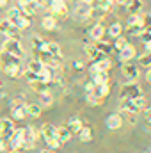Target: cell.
Wrapping results in <instances>:
<instances>
[{
  "mask_svg": "<svg viewBox=\"0 0 151 153\" xmlns=\"http://www.w3.org/2000/svg\"><path fill=\"white\" fill-rule=\"evenodd\" d=\"M105 36V27L101 25V23H94L91 29H89V38L94 39V41H98V39H103Z\"/></svg>",
  "mask_w": 151,
  "mask_h": 153,
  "instance_id": "obj_20",
  "label": "cell"
},
{
  "mask_svg": "<svg viewBox=\"0 0 151 153\" xmlns=\"http://www.w3.org/2000/svg\"><path fill=\"white\" fill-rule=\"evenodd\" d=\"M21 75H23L25 78H27V80H29V84H30V82H36V80H41L38 73H34V71H30V70H25Z\"/></svg>",
  "mask_w": 151,
  "mask_h": 153,
  "instance_id": "obj_37",
  "label": "cell"
},
{
  "mask_svg": "<svg viewBox=\"0 0 151 153\" xmlns=\"http://www.w3.org/2000/svg\"><path fill=\"white\" fill-rule=\"evenodd\" d=\"M7 5V0H0V7H5Z\"/></svg>",
  "mask_w": 151,
  "mask_h": 153,
  "instance_id": "obj_49",
  "label": "cell"
},
{
  "mask_svg": "<svg viewBox=\"0 0 151 153\" xmlns=\"http://www.w3.org/2000/svg\"><path fill=\"white\" fill-rule=\"evenodd\" d=\"M76 135L80 137V141H82V143H89V141H93V137H94V130H93L91 126L84 125V128H82Z\"/></svg>",
  "mask_w": 151,
  "mask_h": 153,
  "instance_id": "obj_24",
  "label": "cell"
},
{
  "mask_svg": "<svg viewBox=\"0 0 151 153\" xmlns=\"http://www.w3.org/2000/svg\"><path fill=\"white\" fill-rule=\"evenodd\" d=\"M38 94H39V105L41 107L48 109V107L53 105V94L50 91H43V93H38Z\"/></svg>",
  "mask_w": 151,
  "mask_h": 153,
  "instance_id": "obj_22",
  "label": "cell"
},
{
  "mask_svg": "<svg viewBox=\"0 0 151 153\" xmlns=\"http://www.w3.org/2000/svg\"><path fill=\"white\" fill-rule=\"evenodd\" d=\"M55 135H57V139L61 141V144H64V143H70L71 141V137H73V134L70 132V128L64 125V126H59L57 130H55Z\"/></svg>",
  "mask_w": 151,
  "mask_h": 153,
  "instance_id": "obj_19",
  "label": "cell"
},
{
  "mask_svg": "<svg viewBox=\"0 0 151 153\" xmlns=\"http://www.w3.org/2000/svg\"><path fill=\"white\" fill-rule=\"evenodd\" d=\"M119 109L126 114H139L141 111L146 109V98L139 96V98H121L119 102Z\"/></svg>",
  "mask_w": 151,
  "mask_h": 153,
  "instance_id": "obj_1",
  "label": "cell"
},
{
  "mask_svg": "<svg viewBox=\"0 0 151 153\" xmlns=\"http://www.w3.org/2000/svg\"><path fill=\"white\" fill-rule=\"evenodd\" d=\"M121 98H139V96H144L142 94V87L135 82H126L123 87H121V93H119Z\"/></svg>",
  "mask_w": 151,
  "mask_h": 153,
  "instance_id": "obj_5",
  "label": "cell"
},
{
  "mask_svg": "<svg viewBox=\"0 0 151 153\" xmlns=\"http://www.w3.org/2000/svg\"><path fill=\"white\" fill-rule=\"evenodd\" d=\"M141 39H142V43H148V41H151V32L142 30V32H141Z\"/></svg>",
  "mask_w": 151,
  "mask_h": 153,
  "instance_id": "obj_42",
  "label": "cell"
},
{
  "mask_svg": "<svg viewBox=\"0 0 151 153\" xmlns=\"http://www.w3.org/2000/svg\"><path fill=\"white\" fill-rule=\"evenodd\" d=\"M139 66H144V68L151 66V52H146L144 55L139 57Z\"/></svg>",
  "mask_w": 151,
  "mask_h": 153,
  "instance_id": "obj_35",
  "label": "cell"
},
{
  "mask_svg": "<svg viewBox=\"0 0 151 153\" xmlns=\"http://www.w3.org/2000/svg\"><path fill=\"white\" fill-rule=\"evenodd\" d=\"M73 66H75V70L80 71V70H84V66H85V64H84L82 61H75V62H73Z\"/></svg>",
  "mask_w": 151,
  "mask_h": 153,
  "instance_id": "obj_43",
  "label": "cell"
},
{
  "mask_svg": "<svg viewBox=\"0 0 151 153\" xmlns=\"http://www.w3.org/2000/svg\"><path fill=\"white\" fill-rule=\"evenodd\" d=\"M126 7H128L130 14H141V11H142V2H141V0H130V2L126 4Z\"/></svg>",
  "mask_w": 151,
  "mask_h": 153,
  "instance_id": "obj_28",
  "label": "cell"
},
{
  "mask_svg": "<svg viewBox=\"0 0 151 153\" xmlns=\"http://www.w3.org/2000/svg\"><path fill=\"white\" fill-rule=\"evenodd\" d=\"M27 103L23 102V98H16V100H13V103H11V111H13V119H23L25 116H27Z\"/></svg>",
  "mask_w": 151,
  "mask_h": 153,
  "instance_id": "obj_8",
  "label": "cell"
},
{
  "mask_svg": "<svg viewBox=\"0 0 151 153\" xmlns=\"http://www.w3.org/2000/svg\"><path fill=\"white\" fill-rule=\"evenodd\" d=\"M89 13H91V4L87 2H78V5L75 7V16L76 20H87L89 18Z\"/></svg>",
  "mask_w": 151,
  "mask_h": 153,
  "instance_id": "obj_13",
  "label": "cell"
},
{
  "mask_svg": "<svg viewBox=\"0 0 151 153\" xmlns=\"http://www.w3.org/2000/svg\"><path fill=\"white\" fill-rule=\"evenodd\" d=\"M44 45H46V41H44L43 38H39V36H34V38H32V46H34L36 53L44 50Z\"/></svg>",
  "mask_w": 151,
  "mask_h": 153,
  "instance_id": "obj_33",
  "label": "cell"
},
{
  "mask_svg": "<svg viewBox=\"0 0 151 153\" xmlns=\"http://www.w3.org/2000/svg\"><path fill=\"white\" fill-rule=\"evenodd\" d=\"M41 153H53V152H52V150H43Z\"/></svg>",
  "mask_w": 151,
  "mask_h": 153,
  "instance_id": "obj_50",
  "label": "cell"
},
{
  "mask_svg": "<svg viewBox=\"0 0 151 153\" xmlns=\"http://www.w3.org/2000/svg\"><path fill=\"white\" fill-rule=\"evenodd\" d=\"M27 70H30V71H34V73H38V75H39V73L44 70V64H43L41 61H38V59H34V61H30V62H29Z\"/></svg>",
  "mask_w": 151,
  "mask_h": 153,
  "instance_id": "obj_32",
  "label": "cell"
},
{
  "mask_svg": "<svg viewBox=\"0 0 151 153\" xmlns=\"http://www.w3.org/2000/svg\"><path fill=\"white\" fill-rule=\"evenodd\" d=\"M150 153H151V152H150Z\"/></svg>",
  "mask_w": 151,
  "mask_h": 153,
  "instance_id": "obj_54",
  "label": "cell"
},
{
  "mask_svg": "<svg viewBox=\"0 0 151 153\" xmlns=\"http://www.w3.org/2000/svg\"><path fill=\"white\" fill-rule=\"evenodd\" d=\"M112 68V61L109 57L101 59V61H94V64L91 66V75H94L96 71H109Z\"/></svg>",
  "mask_w": 151,
  "mask_h": 153,
  "instance_id": "obj_14",
  "label": "cell"
},
{
  "mask_svg": "<svg viewBox=\"0 0 151 153\" xmlns=\"http://www.w3.org/2000/svg\"><path fill=\"white\" fill-rule=\"evenodd\" d=\"M107 126L110 128V130H117V128H121L123 126V117L121 114H110L107 117Z\"/></svg>",
  "mask_w": 151,
  "mask_h": 153,
  "instance_id": "obj_23",
  "label": "cell"
},
{
  "mask_svg": "<svg viewBox=\"0 0 151 153\" xmlns=\"http://www.w3.org/2000/svg\"><path fill=\"white\" fill-rule=\"evenodd\" d=\"M25 109H27V114L30 116V117H39L41 116V111H43V107L39 103H29Z\"/></svg>",
  "mask_w": 151,
  "mask_h": 153,
  "instance_id": "obj_30",
  "label": "cell"
},
{
  "mask_svg": "<svg viewBox=\"0 0 151 153\" xmlns=\"http://www.w3.org/2000/svg\"><path fill=\"white\" fill-rule=\"evenodd\" d=\"M14 130H16V126H14L13 119H9V117H2L0 119V139H4L7 143L13 137Z\"/></svg>",
  "mask_w": 151,
  "mask_h": 153,
  "instance_id": "obj_6",
  "label": "cell"
},
{
  "mask_svg": "<svg viewBox=\"0 0 151 153\" xmlns=\"http://www.w3.org/2000/svg\"><path fill=\"white\" fill-rule=\"evenodd\" d=\"M94 46H96V50H98L100 53H103V55H109V53L112 52V45L107 43V41H103V39H98V41L94 43Z\"/></svg>",
  "mask_w": 151,
  "mask_h": 153,
  "instance_id": "obj_27",
  "label": "cell"
},
{
  "mask_svg": "<svg viewBox=\"0 0 151 153\" xmlns=\"http://www.w3.org/2000/svg\"><path fill=\"white\" fill-rule=\"evenodd\" d=\"M48 9L50 13L57 18V16H66L68 14V2L66 0H50L48 2Z\"/></svg>",
  "mask_w": 151,
  "mask_h": 153,
  "instance_id": "obj_7",
  "label": "cell"
},
{
  "mask_svg": "<svg viewBox=\"0 0 151 153\" xmlns=\"http://www.w3.org/2000/svg\"><path fill=\"white\" fill-rule=\"evenodd\" d=\"M107 32H109L110 38H119L123 34V27H121V23H110V27H109Z\"/></svg>",
  "mask_w": 151,
  "mask_h": 153,
  "instance_id": "obj_31",
  "label": "cell"
},
{
  "mask_svg": "<svg viewBox=\"0 0 151 153\" xmlns=\"http://www.w3.org/2000/svg\"><path fill=\"white\" fill-rule=\"evenodd\" d=\"M9 153H20V152H9Z\"/></svg>",
  "mask_w": 151,
  "mask_h": 153,
  "instance_id": "obj_52",
  "label": "cell"
},
{
  "mask_svg": "<svg viewBox=\"0 0 151 153\" xmlns=\"http://www.w3.org/2000/svg\"><path fill=\"white\" fill-rule=\"evenodd\" d=\"M144 117H146V121L151 123V109H144Z\"/></svg>",
  "mask_w": 151,
  "mask_h": 153,
  "instance_id": "obj_45",
  "label": "cell"
},
{
  "mask_svg": "<svg viewBox=\"0 0 151 153\" xmlns=\"http://www.w3.org/2000/svg\"><path fill=\"white\" fill-rule=\"evenodd\" d=\"M144 48H146V52H151V41L144 43Z\"/></svg>",
  "mask_w": 151,
  "mask_h": 153,
  "instance_id": "obj_46",
  "label": "cell"
},
{
  "mask_svg": "<svg viewBox=\"0 0 151 153\" xmlns=\"http://www.w3.org/2000/svg\"><path fill=\"white\" fill-rule=\"evenodd\" d=\"M0 152H2V153L7 152V143H5L4 139H0Z\"/></svg>",
  "mask_w": 151,
  "mask_h": 153,
  "instance_id": "obj_44",
  "label": "cell"
},
{
  "mask_svg": "<svg viewBox=\"0 0 151 153\" xmlns=\"http://www.w3.org/2000/svg\"><path fill=\"white\" fill-rule=\"evenodd\" d=\"M46 144H48V148H50V150H59V148H61V141H59L57 137H53V139L46 141Z\"/></svg>",
  "mask_w": 151,
  "mask_h": 153,
  "instance_id": "obj_40",
  "label": "cell"
},
{
  "mask_svg": "<svg viewBox=\"0 0 151 153\" xmlns=\"http://www.w3.org/2000/svg\"><path fill=\"white\" fill-rule=\"evenodd\" d=\"M55 126L52 125V123H44L43 126H41V130H39V134H41V137L44 139V141H50V139H53V137H57L55 135Z\"/></svg>",
  "mask_w": 151,
  "mask_h": 153,
  "instance_id": "obj_18",
  "label": "cell"
},
{
  "mask_svg": "<svg viewBox=\"0 0 151 153\" xmlns=\"http://www.w3.org/2000/svg\"><path fill=\"white\" fill-rule=\"evenodd\" d=\"M109 93H110V85L109 84H94V87H93V91L89 93V94H93V96H96V98H107L109 96Z\"/></svg>",
  "mask_w": 151,
  "mask_h": 153,
  "instance_id": "obj_16",
  "label": "cell"
},
{
  "mask_svg": "<svg viewBox=\"0 0 151 153\" xmlns=\"http://www.w3.org/2000/svg\"><path fill=\"white\" fill-rule=\"evenodd\" d=\"M18 7H20L21 13L27 14V16H34L39 9L38 4H36L34 0H18Z\"/></svg>",
  "mask_w": 151,
  "mask_h": 153,
  "instance_id": "obj_12",
  "label": "cell"
},
{
  "mask_svg": "<svg viewBox=\"0 0 151 153\" xmlns=\"http://www.w3.org/2000/svg\"><path fill=\"white\" fill-rule=\"evenodd\" d=\"M5 73L9 76H20V73H21V66H9L7 70H4Z\"/></svg>",
  "mask_w": 151,
  "mask_h": 153,
  "instance_id": "obj_38",
  "label": "cell"
},
{
  "mask_svg": "<svg viewBox=\"0 0 151 153\" xmlns=\"http://www.w3.org/2000/svg\"><path fill=\"white\" fill-rule=\"evenodd\" d=\"M2 50H5L7 53H11V55H14V57H20V59H23V55H25L20 39H14V38H7L5 39L4 45H2Z\"/></svg>",
  "mask_w": 151,
  "mask_h": 153,
  "instance_id": "obj_3",
  "label": "cell"
},
{
  "mask_svg": "<svg viewBox=\"0 0 151 153\" xmlns=\"http://www.w3.org/2000/svg\"><path fill=\"white\" fill-rule=\"evenodd\" d=\"M142 30H144V27H142V18H141V14H132L130 22L126 23L124 32H126L128 36H141Z\"/></svg>",
  "mask_w": 151,
  "mask_h": 153,
  "instance_id": "obj_4",
  "label": "cell"
},
{
  "mask_svg": "<svg viewBox=\"0 0 151 153\" xmlns=\"http://www.w3.org/2000/svg\"><path fill=\"white\" fill-rule=\"evenodd\" d=\"M41 25H43V29H46V30H55V29H57V18H55L53 14H48V16L43 18Z\"/></svg>",
  "mask_w": 151,
  "mask_h": 153,
  "instance_id": "obj_25",
  "label": "cell"
},
{
  "mask_svg": "<svg viewBox=\"0 0 151 153\" xmlns=\"http://www.w3.org/2000/svg\"><path fill=\"white\" fill-rule=\"evenodd\" d=\"M43 52H48L52 57H57V59H62V50H61V45L55 43V41H46L44 45V50Z\"/></svg>",
  "mask_w": 151,
  "mask_h": 153,
  "instance_id": "obj_15",
  "label": "cell"
},
{
  "mask_svg": "<svg viewBox=\"0 0 151 153\" xmlns=\"http://www.w3.org/2000/svg\"><path fill=\"white\" fill-rule=\"evenodd\" d=\"M9 66H21V59L7 53L5 50H2L0 52V68L2 70H7Z\"/></svg>",
  "mask_w": 151,
  "mask_h": 153,
  "instance_id": "obj_9",
  "label": "cell"
},
{
  "mask_svg": "<svg viewBox=\"0 0 151 153\" xmlns=\"http://www.w3.org/2000/svg\"><path fill=\"white\" fill-rule=\"evenodd\" d=\"M146 78H148V82L151 84V70H148V75H146Z\"/></svg>",
  "mask_w": 151,
  "mask_h": 153,
  "instance_id": "obj_48",
  "label": "cell"
},
{
  "mask_svg": "<svg viewBox=\"0 0 151 153\" xmlns=\"http://www.w3.org/2000/svg\"><path fill=\"white\" fill-rule=\"evenodd\" d=\"M121 73L124 75L126 82H133L137 76H139V68L135 64H130V62H123L121 66Z\"/></svg>",
  "mask_w": 151,
  "mask_h": 153,
  "instance_id": "obj_11",
  "label": "cell"
},
{
  "mask_svg": "<svg viewBox=\"0 0 151 153\" xmlns=\"http://www.w3.org/2000/svg\"><path fill=\"white\" fill-rule=\"evenodd\" d=\"M30 87L38 93H43V91H48V84L43 82V80H36V82H30Z\"/></svg>",
  "mask_w": 151,
  "mask_h": 153,
  "instance_id": "obj_34",
  "label": "cell"
},
{
  "mask_svg": "<svg viewBox=\"0 0 151 153\" xmlns=\"http://www.w3.org/2000/svg\"><path fill=\"white\" fill-rule=\"evenodd\" d=\"M5 18H7L18 30L30 27V16L23 14L20 7H11V9H7V16H5Z\"/></svg>",
  "mask_w": 151,
  "mask_h": 153,
  "instance_id": "obj_2",
  "label": "cell"
},
{
  "mask_svg": "<svg viewBox=\"0 0 151 153\" xmlns=\"http://www.w3.org/2000/svg\"><path fill=\"white\" fill-rule=\"evenodd\" d=\"M87 100H89L91 105H101V103H103V98H96V96H93V94H87Z\"/></svg>",
  "mask_w": 151,
  "mask_h": 153,
  "instance_id": "obj_41",
  "label": "cell"
},
{
  "mask_svg": "<svg viewBox=\"0 0 151 153\" xmlns=\"http://www.w3.org/2000/svg\"><path fill=\"white\" fill-rule=\"evenodd\" d=\"M114 2H117V4H121V5H126L130 0H114Z\"/></svg>",
  "mask_w": 151,
  "mask_h": 153,
  "instance_id": "obj_47",
  "label": "cell"
},
{
  "mask_svg": "<svg viewBox=\"0 0 151 153\" xmlns=\"http://www.w3.org/2000/svg\"><path fill=\"white\" fill-rule=\"evenodd\" d=\"M82 2H87V4H91V2H93V0H82Z\"/></svg>",
  "mask_w": 151,
  "mask_h": 153,
  "instance_id": "obj_51",
  "label": "cell"
},
{
  "mask_svg": "<svg viewBox=\"0 0 151 153\" xmlns=\"http://www.w3.org/2000/svg\"><path fill=\"white\" fill-rule=\"evenodd\" d=\"M68 128H70V132L71 134H78L82 128H84V121L80 119V117H73V119H70L68 121V125H66Z\"/></svg>",
  "mask_w": 151,
  "mask_h": 153,
  "instance_id": "obj_26",
  "label": "cell"
},
{
  "mask_svg": "<svg viewBox=\"0 0 151 153\" xmlns=\"http://www.w3.org/2000/svg\"><path fill=\"white\" fill-rule=\"evenodd\" d=\"M84 48H85V55H87L89 59H93V61H101V59H105V57H107V55L100 53V52L96 50V46H94V45H85Z\"/></svg>",
  "mask_w": 151,
  "mask_h": 153,
  "instance_id": "obj_21",
  "label": "cell"
},
{
  "mask_svg": "<svg viewBox=\"0 0 151 153\" xmlns=\"http://www.w3.org/2000/svg\"><path fill=\"white\" fill-rule=\"evenodd\" d=\"M117 53H119V59H121V62H130V61L135 57V46L128 43V45H126V46H124L121 52H117Z\"/></svg>",
  "mask_w": 151,
  "mask_h": 153,
  "instance_id": "obj_17",
  "label": "cell"
},
{
  "mask_svg": "<svg viewBox=\"0 0 151 153\" xmlns=\"http://www.w3.org/2000/svg\"><path fill=\"white\" fill-rule=\"evenodd\" d=\"M128 45V41H126V38H115V43H114V48H115V52H121L124 46Z\"/></svg>",
  "mask_w": 151,
  "mask_h": 153,
  "instance_id": "obj_36",
  "label": "cell"
},
{
  "mask_svg": "<svg viewBox=\"0 0 151 153\" xmlns=\"http://www.w3.org/2000/svg\"><path fill=\"white\" fill-rule=\"evenodd\" d=\"M0 85H2V82H0Z\"/></svg>",
  "mask_w": 151,
  "mask_h": 153,
  "instance_id": "obj_53",
  "label": "cell"
},
{
  "mask_svg": "<svg viewBox=\"0 0 151 153\" xmlns=\"http://www.w3.org/2000/svg\"><path fill=\"white\" fill-rule=\"evenodd\" d=\"M142 27L146 32H151V14H144L142 16Z\"/></svg>",
  "mask_w": 151,
  "mask_h": 153,
  "instance_id": "obj_39",
  "label": "cell"
},
{
  "mask_svg": "<svg viewBox=\"0 0 151 153\" xmlns=\"http://www.w3.org/2000/svg\"><path fill=\"white\" fill-rule=\"evenodd\" d=\"M0 34H4L5 38H14V39H20V34H18V29L7 20V18H4V20H0Z\"/></svg>",
  "mask_w": 151,
  "mask_h": 153,
  "instance_id": "obj_10",
  "label": "cell"
},
{
  "mask_svg": "<svg viewBox=\"0 0 151 153\" xmlns=\"http://www.w3.org/2000/svg\"><path fill=\"white\" fill-rule=\"evenodd\" d=\"M109 71H96L93 75V82L98 85V84H109Z\"/></svg>",
  "mask_w": 151,
  "mask_h": 153,
  "instance_id": "obj_29",
  "label": "cell"
}]
</instances>
